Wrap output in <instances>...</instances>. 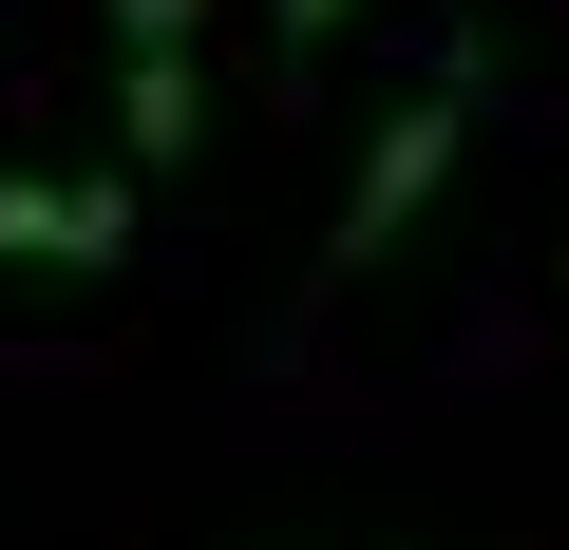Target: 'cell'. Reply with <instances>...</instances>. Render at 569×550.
Instances as JSON below:
<instances>
[{"mask_svg":"<svg viewBox=\"0 0 569 550\" xmlns=\"http://www.w3.org/2000/svg\"><path fill=\"white\" fill-rule=\"evenodd\" d=\"M114 152H133V171L209 152V58H114Z\"/></svg>","mask_w":569,"mask_h":550,"instance_id":"cell-3","label":"cell"},{"mask_svg":"<svg viewBox=\"0 0 569 550\" xmlns=\"http://www.w3.org/2000/svg\"><path fill=\"white\" fill-rule=\"evenodd\" d=\"M114 58H209V0H114Z\"/></svg>","mask_w":569,"mask_h":550,"instance_id":"cell-4","label":"cell"},{"mask_svg":"<svg viewBox=\"0 0 569 550\" xmlns=\"http://www.w3.org/2000/svg\"><path fill=\"white\" fill-rule=\"evenodd\" d=\"M475 96H493V39H437L418 58V96H380V133H361V171H342V228H323V286H361V266L437 209V171H456V133H475Z\"/></svg>","mask_w":569,"mask_h":550,"instance_id":"cell-1","label":"cell"},{"mask_svg":"<svg viewBox=\"0 0 569 550\" xmlns=\"http://www.w3.org/2000/svg\"><path fill=\"white\" fill-rule=\"evenodd\" d=\"M342 20H361V0H266V39H284V58H323Z\"/></svg>","mask_w":569,"mask_h":550,"instance_id":"cell-5","label":"cell"},{"mask_svg":"<svg viewBox=\"0 0 569 550\" xmlns=\"http://www.w3.org/2000/svg\"><path fill=\"white\" fill-rule=\"evenodd\" d=\"M133 247V171H0V266H39V286H96Z\"/></svg>","mask_w":569,"mask_h":550,"instance_id":"cell-2","label":"cell"}]
</instances>
